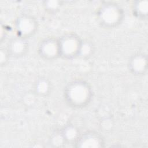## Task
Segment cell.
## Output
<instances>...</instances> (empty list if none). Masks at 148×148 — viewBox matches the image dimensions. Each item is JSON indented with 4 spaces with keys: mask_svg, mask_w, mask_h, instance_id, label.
Wrapping results in <instances>:
<instances>
[{
    "mask_svg": "<svg viewBox=\"0 0 148 148\" xmlns=\"http://www.w3.org/2000/svg\"><path fill=\"white\" fill-rule=\"evenodd\" d=\"M58 40L60 57L72 60L78 57L82 39L76 34L68 32L61 36Z\"/></svg>",
    "mask_w": 148,
    "mask_h": 148,
    "instance_id": "3957f363",
    "label": "cell"
},
{
    "mask_svg": "<svg viewBox=\"0 0 148 148\" xmlns=\"http://www.w3.org/2000/svg\"><path fill=\"white\" fill-rule=\"evenodd\" d=\"M5 28H6L5 25L2 24V23H1V37H0V40H1V42H2V41L4 39L5 36L6 35V31Z\"/></svg>",
    "mask_w": 148,
    "mask_h": 148,
    "instance_id": "e0dca14e",
    "label": "cell"
},
{
    "mask_svg": "<svg viewBox=\"0 0 148 148\" xmlns=\"http://www.w3.org/2000/svg\"><path fill=\"white\" fill-rule=\"evenodd\" d=\"M27 40L17 36L12 38L6 47L10 56L20 58L25 56L29 50V43Z\"/></svg>",
    "mask_w": 148,
    "mask_h": 148,
    "instance_id": "ba28073f",
    "label": "cell"
},
{
    "mask_svg": "<svg viewBox=\"0 0 148 148\" xmlns=\"http://www.w3.org/2000/svg\"><path fill=\"white\" fill-rule=\"evenodd\" d=\"M127 67L133 75L140 76L145 75L147 71V56L142 52L134 53L130 57Z\"/></svg>",
    "mask_w": 148,
    "mask_h": 148,
    "instance_id": "52a82bcc",
    "label": "cell"
},
{
    "mask_svg": "<svg viewBox=\"0 0 148 148\" xmlns=\"http://www.w3.org/2000/svg\"><path fill=\"white\" fill-rule=\"evenodd\" d=\"M10 57L6 47H1L0 50V65L5 66L8 62L9 58Z\"/></svg>",
    "mask_w": 148,
    "mask_h": 148,
    "instance_id": "9a60e30c",
    "label": "cell"
},
{
    "mask_svg": "<svg viewBox=\"0 0 148 148\" xmlns=\"http://www.w3.org/2000/svg\"><path fill=\"white\" fill-rule=\"evenodd\" d=\"M96 16L101 27L106 29H113L121 24L124 12L119 4L112 1H105L98 8Z\"/></svg>",
    "mask_w": 148,
    "mask_h": 148,
    "instance_id": "7a4b0ae2",
    "label": "cell"
},
{
    "mask_svg": "<svg viewBox=\"0 0 148 148\" xmlns=\"http://www.w3.org/2000/svg\"><path fill=\"white\" fill-rule=\"evenodd\" d=\"M132 12L134 17L140 20H146L148 16V1H135L132 4Z\"/></svg>",
    "mask_w": 148,
    "mask_h": 148,
    "instance_id": "30bf717a",
    "label": "cell"
},
{
    "mask_svg": "<svg viewBox=\"0 0 148 148\" xmlns=\"http://www.w3.org/2000/svg\"><path fill=\"white\" fill-rule=\"evenodd\" d=\"M95 51V46L93 43L87 39L82 40L78 57L83 59H88L93 54Z\"/></svg>",
    "mask_w": 148,
    "mask_h": 148,
    "instance_id": "7c38bea8",
    "label": "cell"
},
{
    "mask_svg": "<svg viewBox=\"0 0 148 148\" xmlns=\"http://www.w3.org/2000/svg\"><path fill=\"white\" fill-rule=\"evenodd\" d=\"M63 5L62 2L60 1H45L43 2V6L47 13L55 14L57 13Z\"/></svg>",
    "mask_w": 148,
    "mask_h": 148,
    "instance_id": "5bb4252c",
    "label": "cell"
},
{
    "mask_svg": "<svg viewBox=\"0 0 148 148\" xmlns=\"http://www.w3.org/2000/svg\"><path fill=\"white\" fill-rule=\"evenodd\" d=\"M60 130L66 144L71 143L74 145L80 135L79 129L73 124L66 125Z\"/></svg>",
    "mask_w": 148,
    "mask_h": 148,
    "instance_id": "8fae6325",
    "label": "cell"
},
{
    "mask_svg": "<svg viewBox=\"0 0 148 148\" xmlns=\"http://www.w3.org/2000/svg\"><path fill=\"white\" fill-rule=\"evenodd\" d=\"M73 146L77 148L104 147L105 141L103 136L98 132L89 130L80 135Z\"/></svg>",
    "mask_w": 148,
    "mask_h": 148,
    "instance_id": "8992f818",
    "label": "cell"
},
{
    "mask_svg": "<svg viewBox=\"0 0 148 148\" xmlns=\"http://www.w3.org/2000/svg\"><path fill=\"white\" fill-rule=\"evenodd\" d=\"M38 28V21L31 14H22L15 20L14 29L17 36L28 39L36 34Z\"/></svg>",
    "mask_w": 148,
    "mask_h": 148,
    "instance_id": "277c9868",
    "label": "cell"
},
{
    "mask_svg": "<svg viewBox=\"0 0 148 148\" xmlns=\"http://www.w3.org/2000/svg\"><path fill=\"white\" fill-rule=\"evenodd\" d=\"M51 83L46 77H39L36 80L34 84V93L38 96H47L51 92Z\"/></svg>",
    "mask_w": 148,
    "mask_h": 148,
    "instance_id": "9c48e42d",
    "label": "cell"
},
{
    "mask_svg": "<svg viewBox=\"0 0 148 148\" xmlns=\"http://www.w3.org/2000/svg\"><path fill=\"white\" fill-rule=\"evenodd\" d=\"M63 95L65 102L69 107L79 109L90 104L92 99L93 91L87 81L77 79L69 82L65 86Z\"/></svg>",
    "mask_w": 148,
    "mask_h": 148,
    "instance_id": "6da1fadb",
    "label": "cell"
},
{
    "mask_svg": "<svg viewBox=\"0 0 148 148\" xmlns=\"http://www.w3.org/2000/svg\"><path fill=\"white\" fill-rule=\"evenodd\" d=\"M49 142L50 146L56 147H64L66 144V142L61 132V130L54 132L50 136Z\"/></svg>",
    "mask_w": 148,
    "mask_h": 148,
    "instance_id": "4fadbf2b",
    "label": "cell"
},
{
    "mask_svg": "<svg viewBox=\"0 0 148 148\" xmlns=\"http://www.w3.org/2000/svg\"><path fill=\"white\" fill-rule=\"evenodd\" d=\"M38 53L42 58L47 61H52L60 57L58 39L50 36L42 39L38 45Z\"/></svg>",
    "mask_w": 148,
    "mask_h": 148,
    "instance_id": "5b68a950",
    "label": "cell"
},
{
    "mask_svg": "<svg viewBox=\"0 0 148 148\" xmlns=\"http://www.w3.org/2000/svg\"><path fill=\"white\" fill-rule=\"evenodd\" d=\"M113 124L111 119L109 118H105L103 119L101 123V128H102L105 131L108 130H110L112 129Z\"/></svg>",
    "mask_w": 148,
    "mask_h": 148,
    "instance_id": "2e32d148",
    "label": "cell"
}]
</instances>
